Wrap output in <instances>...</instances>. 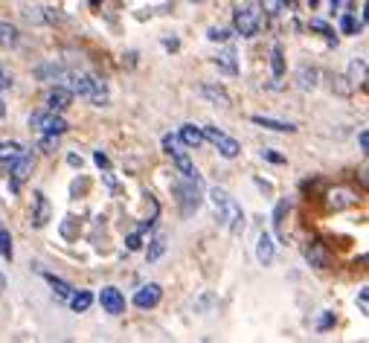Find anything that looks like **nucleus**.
<instances>
[{"label":"nucleus","mask_w":369,"mask_h":343,"mask_svg":"<svg viewBox=\"0 0 369 343\" xmlns=\"http://www.w3.org/2000/svg\"><path fill=\"white\" fill-rule=\"evenodd\" d=\"M0 73H9V70H6V67H3V64H0Z\"/></svg>","instance_id":"obj_46"},{"label":"nucleus","mask_w":369,"mask_h":343,"mask_svg":"<svg viewBox=\"0 0 369 343\" xmlns=\"http://www.w3.org/2000/svg\"><path fill=\"white\" fill-rule=\"evenodd\" d=\"M163 149H166V154L178 157V154H183V152H186V145L181 143V137H178V134H166V137H163Z\"/></svg>","instance_id":"obj_27"},{"label":"nucleus","mask_w":369,"mask_h":343,"mask_svg":"<svg viewBox=\"0 0 369 343\" xmlns=\"http://www.w3.org/2000/svg\"><path fill=\"white\" fill-rule=\"evenodd\" d=\"M288 212H291V204H288V201H279V204L274 207V224H277V230H282Z\"/></svg>","instance_id":"obj_32"},{"label":"nucleus","mask_w":369,"mask_h":343,"mask_svg":"<svg viewBox=\"0 0 369 343\" xmlns=\"http://www.w3.org/2000/svg\"><path fill=\"white\" fill-rule=\"evenodd\" d=\"M35 76L41 81H64V76H67V67H64V64L50 61V64H41V67L35 70Z\"/></svg>","instance_id":"obj_15"},{"label":"nucleus","mask_w":369,"mask_h":343,"mask_svg":"<svg viewBox=\"0 0 369 343\" xmlns=\"http://www.w3.org/2000/svg\"><path fill=\"white\" fill-rule=\"evenodd\" d=\"M73 105V93L67 90V88H61V85H56L50 93H47V111H56V113H64Z\"/></svg>","instance_id":"obj_10"},{"label":"nucleus","mask_w":369,"mask_h":343,"mask_svg":"<svg viewBox=\"0 0 369 343\" xmlns=\"http://www.w3.org/2000/svg\"><path fill=\"white\" fill-rule=\"evenodd\" d=\"M67 163H70V166H79V169H82V157H79V154H70Z\"/></svg>","instance_id":"obj_42"},{"label":"nucleus","mask_w":369,"mask_h":343,"mask_svg":"<svg viewBox=\"0 0 369 343\" xmlns=\"http://www.w3.org/2000/svg\"><path fill=\"white\" fill-rule=\"evenodd\" d=\"M178 137H181V143L186 145V149H198V145H204L206 140H204V131L198 125H183L181 131H178Z\"/></svg>","instance_id":"obj_16"},{"label":"nucleus","mask_w":369,"mask_h":343,"mask_svg":"<svg viewBox=\"0 0 369 343\" xmlns=\"http://www.w3.org/2000/svg\"><path fill=\"white\" fill-rule=\"evenodd\" d=\"M331 323H334V317L331 314H323V320H320V329H329Z\"/></svg>","instance_id":"obj_41"},{"label":"nucleus","mask_w":369,"mask_h":343,"mask_svg":"<svg viewBox=\"0 0 369 343\" xmlns=\"http://www.w3.org/2000/svg\"><path fill=\"white\" fill-rule=\"evenodd\" d=\"M93 160H96V166H99V169H110V160H108L102 152H96V154H93Z\"/></svg>","instance_id":"obj_37"},{"label":"nucleus","mask_w":369,"mask_h":343,"mask_svg":"<svg viewBox=\"0 0 369 343\" xmlns=\"http://www.w3.org/2000/svg\"><path fill=\"white\" fill-rule=\"evenodd\" d=\"M306 259H309V262H311L314 268H326V250L320 248L317 241H311L309 248H306Z\"/></svg>","instance_id":"obj_24"},{"label":"nucleus","mask_w":369,"mask_h":343,"mask_svg":"<svg viewBox=\"0 0 369 343\" xmlns=\"http://www.w3.org/2000/svg\"><path fill=\"white\" fill-rule=\"evenodd\" d=\"M64 85H67V90L73 96H85V99H90L93 105H105L108 102V88L96 73H70L67 70Z\"/></svg>","instance_id":"obj_1"},{"label":"nucleus","mask_w":369,"mask_h":343,"mask_svg":"<svg viewBox=\"0 0 369 343\" xmlns=\"http://www.w3.org/2000/svg\"><path fill=\"white\" fill-rule=\"evenodd\" d=\"M6 288V280H3V273H0V291H3Z\"/></svg>","instance_id":"obj_44"},{"label":"nucleus","mask_w":369,"mask_h":343,"mask_svg":"<svg viewBox=\"0 0 369 343\" xmlns=\"http://www.w3.org/2000/svg\"><path fill=\"white\" fill-rule=\"evenodd\" d=\"M29 125L35 128L38 134H58V137L70 128L67 120H64L61 113H56V111H35V113L29 117Z\"/></svg>","instance_id":"obj_4"},{"label":"nucleus","mask_w":369,"mask_h":343,"mask_svg":"<svg viewBox=\"0 0 369 343\" xmlns=\"http://www.w3.org/2000/svg\"><path fill=\"white\" fill-rule=\"evenodd\" d=\"M311 29H317L323 38H329V41H334V44H338V35H334V29H331L326 21H311Z\"/></svg>","instance_id":"obj_33"},{"label":"nucleus","mask_w":369,"mask_h":343,"mask_svg":"<svg viewBox=\"0 0 369 343\" xmlns=\"http://www.w3.org/2000/svg\"><path fill=\"white\" fill-rule=\"evenodd\" d=\"M160 300H163V288H160L157 282L142 285V288L134 294V305L140 308V312H149V308H154Z\"/></svg>","instance_id":"obj_8"},{"label":"nucleus","mask_w":369,"mask_h":343,"mask_svg":"<svg viewBox=\"0 0 369 343\" xmlns=\"http://www.w3.org/2000/svg\"><path fill=\"white\" fill-rule=\"evenodd\" d=\"M125 244H128V250H137L140 244H142V241H140V233H131V236L125 239Z\"/></svg>","instance_id":"obj_38"},{"label":"nucleus","mask_w":369,"mask_h":343,"mask_svg":"<svg viewBox=\"0 0 369 343\" xmlns=\"http://www.w3.org/2000/svg\"><path fill=\"white\" fill-rule=\"evenodd\" d=\"M265 157H268V160H274V163H282V160H285L282 154H274V152H265Z\"/></svg>","instance_id":"obj_43"},{"label":"nucleus","mask_w":369,"mask_h":343,"mask_svg":"<svg viewBox=\"0 0 369 343\" xmlns=\"http://www.w3.org/2000/svg\"><path fill=\"white\" fill-rule=\"evenodd\" d=\"M358 204V195L349 192V189H331L329 192V207L331 209H349Z\"/></svg>","instance_id":"obj_13"},{"label":"nucleus","mask_w":369,"mask_h":343,"mask_svg":"<svg viewBox=\"0 0 369 343\" xmlns=\"http://www.w3.org/2000/svg\"><path fill=\"white\" fill-rule=\"evenodd\" d=\"M67 300H70V308H73V312H88L90 303H93V294H90V291H79V294L73 291Z\"/></svg>","instance_id":"obj_22"},{"label":"nucleus","mask_w":369,"mask_h":343,"mask_svg":"<svg viewBox=\"0 0 369 343\" xmlns=\"http://www.w3.org/2000/svg\"><path fill=\"white\" fill-rule=\"evenodd\" d=\"M297 85H300L302 90L314 88V85H317V70H314V67H300V73H297Z\"/></svg>","instance_id":"obj_28"},{"label":"nucleus","mask_w":369,"mask_h":343,"mask_svg":"<svg viewBox=\"0 0 369 343\" xmlns=\"http://www.w3.org/2000/svg\"><path fill=\"white\" fill-rule=\"evenodd\" d=\"M24 152H26V149H24L21 143H3V145H0V172H9L12 163L18 160Z\"/></svg>","instance_id":"obj_12"},{"label":"nucleus","mask_w":369,"mask_h":343,"mask_svg":"<svg viewBox=\"0 0 369 343\" xmlns=\"http://www.w3.org/2000/svg\"><path fill=\"white\" fill-rule=\"evenodd\" d=\"M210 195H213V204H215V209H218L221 224L233 227V233L242 230V227H245V221H242V207H238L236 201H230L227 192H221V189H213Z\"/></svg>","instance_id":"obj_3"},{"label":"nucleus","mask_w":369,"mask_h":343,"mask_svg":"<svg viewBox=\"0 0 369 343\" xmlns=\"http://www.w3.org/2000/svg\"><path fill=\"white\" fill-rule=\"evenodd\" d=\"M277 256V244H274V236H270L268 230L259 233V241H256V259H259V265H270Z\"/></svg>","instance_id":"obj_11"},{"label":"nucleus","mask_w":369,"mask_h":343,"mask_svg":"<svg viewBox=\"0 0 369 343\" xmlns=\"http://www.w3.org/2000/svg\"><path fill=\"white\" fill-rule=\"evenodd\" d=\"M215 64H218V67H224L227 73H236V70H238V67H236V53L230 50V47H224V50L215 56Z\"/></svg>","instance_id":"obj_26"},{"label":"nucleus","mask_w":369,"mask_h":343,"mask_svg":"<svg viewBox=\"0 0 369 343\" xmlns=\"http://www.w3.org/2000/svg\"><path fill=\"white\" fill-rule=\"evenodd\" d=\"M53 218V209H50V201L41 189L32 192V224L35 227H47V221Z\"/></svg>","instance_id":"obj_9"},{"label":"nucleus","mask_w":369,"mask_h":343,"mask_svg":"<svg viewBox=\"0 0 369 343\" xmlns=\"http://www.w3.org/2000/svg\"><path fill=\"white\" fill-rule=\"evenodd\" d=\"M270 70H274V79H282L285 76V56H282V47L279 44L270 50Z\"/></svg>","instance_id":"obj_25"},{"label":"nucleus","mask_w":369,"mask_h":343,"mask_svg":"<svg viewBox=\"0 0 369 343\" xmlns=\"http://www.w3.org/2000/svg\"><path fill=\"white\" fill-rule=\"evenodd\" d=\"M358 145H361V152H366V149H369V131H366V128H361V134H358Z\"/></svg>","instance_id":"obj_39"},{"label":"nucleus","mask_w":369,"mask_h":343,"mask_svg":"<svg viewBox=\"0 0 369 343\" xmlns=\"http://www.w3.org/2000/svg\"><path fill=\"white\" fill-rule=\"evenodd\" d=\"M358 305H361V312H366V305H369V291L366 288H361V294H358Z\"/></svg>","instance_id":"obj_40"},{"label":"nucleus","mask_w":369,"mask_h":343,"mask_svg":"<svg viewBox=\"0 0 369 343\" xmlns=\"http://www.w3.org/2000/svg\"><path fill=\"white\" fill-rule=\"evenodd\" d=\"M32 166H35V160H32L26 152H24L18 160L12 163V169L6 172V175H9V192H18V189L24 186V181H26V177L32 175Z\"/></svg>","instance_id":"obj_6"},{"label":"nucleus","mask_w":369,"mask_h":343,"mask_svg":"<svg viewBox=\"0 0 369 343\" xmlns=\"http://www.w3.org/2000/svg\"><path fill=\"white\" fill-rule=\"evenodd\" d=\"M282 3H294V0H282Z\"/></svg>","instance_id":"obj_48"},{"label":"nucleus","mask_w":369,"mask_h":343,"mask_svg":"<svg viewBox=\"0 0 369 343\" xmlns=\"http://www.w3.org/2000/svg\"><path fill=\"white\" fill-rule=\"evenodd\" d=\"M18 41H21V35H18V29H15L12 24H6V21H0V47H18Z\"/></svg>","instance_id":"obj_20"},{"label":"nucleus","mask_w":369,"mask_h":343,"mask_svg":"<svg viewBox=\"0 0 369 343\" xmlns=\"http://www.w3.org/2000/svg\"><path fill=\"white\" fill-rule=\"evenodd\" d=\"M163 250H166V239H163V236H157V239L151 241V248L146 250L149 262H154V259H160V256H163Z\"/></svg>","instance_id":"obj_31"},{"label":"nucleus","mask_w":369,"mask_h":343,"mask_svg":"<svg viewBox=\"0 0 369 343\" xmlns=\"http://www.w3.org/2000/svg\"><path fill=\"white\" fill-rule=\"evenodd\" d=\"M41 149L47 154H53L58 149V134H41Z\"/></svg>","instance_id":"obj_34"},{"label":"nucleus","mask_w":369,"mask_h":343,"mask_svg":"<svg viewBox=\"0 0 369 343\" xmlns=\"http://www.w3.org/2000/svg\"><path fill=\"white\" fill-rule=\"evenodd\" d=\"M174 166H178V172H181L183 177H192V181H201V177H198V169L192 166V160H189V154H186V152L174 157Z\"/></svg>","instance_id":"obj_23"},{"label":"nucleus","mask_w":369,"mask_h":343,"mask_svg":"<svg viewBox=\"0 0 369 343\" xmlns=\"http://www.w3.org/2000/svg\"><path fill=\"white\" fill-rule=\"evenodd\" d=\"M44 280H47V282H50V288H53V291L58 294V297H61V300H67V297H70V294H73V285H70V282H64V280H61V276H56V273H44Z\"/></svg>","instance_id":"obj_21"},{"label":"nucleus","mask_w":369,"mask_h":343,"mask_svg":"<svg viewBox=\"0 0 369 343\" xmlns=\"http://www.w3.org/2000/svg\"><path fill=\"white\" fill-rule=\"evenodd\" d=\"M174 195H178V204L183 216H192L201 207V181H192V177H183V181L174 186Z\"/></svg>","instance_id":"obj_5"},{"label":"nucleus","mask_w":369,"mask_h":343,"mask_svg":"<svg viewBox=\"0 0 369 343\" xmlns=\"http://www.w3.org/2000/svg\"><path fill=\"white\" fill-rule=\"evenodd\" d=\"M0 256L12 259V236L6 230H0Z\"/></svg>","instance_id":"obj_35"},{"label":"nucleus","mask_w":369,"mask_h":343,"mask_svg":"<svg viewBox=\"0 0 369 343\" xmlns=\"http://www.w3.org/2000/svg\"><path fill=\"white\" fill-rule=\"evenodd\" d=\"M201 93L206 96V99H210L213 105H221V108H230V93L224 90L221 85H204L201 88Z\"/></svg>","instance_id":"obj_17"},{"label":"nucleus","mask_w":369,"mask_h":343,"mask_svg":"<svg viewBox=\"0 0 369 343\" xmlns=\"http://www.w3.org/2000/svg\"><path fill=\"white\" fill-rule=\"evenodd\" d=\"M349 81L355 88H366V61L363 58H352L349 61Z\"/></svg>","instance_id":"obj_18"},{"label":"nucleus","mask_w":369,"mask_h":343,"mask_svg":"<svg viewBox=\"0 0 369 343\" xmlns=\"http://www.w3.org/2000/svg\"><path fill=\"white\" fill-rule=\"evenodd\" d=\"M0 117H3V102H0Z\"/></svg>","instance_id":"obj_47"},{"label":"nucleus","mask_w":369,"mask_h":343,"mask_svg":"<svg viewBox=\"0 0 369 343\" xmlns=\"http://www.w3.org/2000/svg\"><path fill=\"white\" fill-rule=\"evenodd\" d=\"M230 35H233L230 29H210V35H206V38H210V41H227Z\"/></svg>","instance_id":"obj_36"},{"label":"nucleus","mask_w":369,"mask_h":343,"mask_svg":"<svg viewBox=\"0 0 369 343\" xmlns=\"http://www.w3.org/2000/svg\"><path fill=\"white\" fill-rule=\"evenodd\" d=\"M102 3V0H90V6H99Z\"/></svg>","instance_id":"obj_45"},{"label":"nucleus","mask_w":369,"mask_h":343,"mask_svg":"<svg viewBox=\"0 0 369 343\" xmlns=\"http://www.w3.org/2000/svg\"><path fill=\"white\" fill-rule=\"evenodd\" d=\"M262 29V9L256 0H236L233 9V32H238L242 38H253Z\"/></svg>","instance_id":"obj_2"},{"label":"nucleus","mask_w":369,"mask_h":343,"mask_svg":"<svg viewBox=\"0 0 369 343\" xmlns=\"http://www.w3.org/2000/svg\"><path fill=\"white\" fill-rule=\"evenodd\" d=\"M259 128H268V131H279V134H294L297 125L291 122H282V120H270V117H262V113H256V117H250Z\"/></svg>","instance_id":"obj_14"},{"label":"nucleus","mask_w":369,"mask_h":343,"mask_svg":"<svg viewBox=\"0 0 369 343\" xmlns=\"http://www.w3.org/2000/svg\"><path fill=\"white\" fill-rule=\"evenodd\" d=\"M192 3H204V0H192Z\"/></svg>","instance_id":"obj_49"},{"label":"nucleus","mask_w":369,"mask_h":343,"mask_svg":"<svg viewBox=\"0 0 369 343\" xmlns=\"http://www.w3.org/2000/svg\"><path fill=\"white\" fill-rule=\"evenodd\" d=\"M99 305H102V312L114 314V317L125 314V297H122V291L114 288V285H105L99 291Z\"/></svg>","instance_id":"obj_7"},{"label":"nucleus","mask_w":369,"mask_h":343,"mask_svg":"<svg viewBox=\"0 0 369 343\" xmlns=\"http://www.w3.org/2000/svg\"><path fill=\"white\" fill-rule=\"evenodd\" d=\"M256 3H259V9H262L265 15H270V18H277V15L285 9L282 0H256Z\"/></svg>","instance_id":"obj_29"},{"label":"nucleus","mask_w":369,"mask_h":343,"mask_svg":"<svg viewBox=\"0 0 369 343\" xmlns=\"http://www.w3.org/2000/svg\"><path fill=\"white\" fill-rule=\"evenodd\" d=\"M341 29L346 32V35H358V32L363 29V21H355L352 15H343V18H341Z\"/></svg>","instance_id":"obj_30"},{"label":"nucleus","mask_w":369,"mask_h":343,"mask_svg":"<svg viewBox=\"0 0 369 343\" xmlns=\"http://www.w3.org/2000/svg\"><path fill=\"white\" fill-rule=\"evenodd\" d=\"M215 149H218V154L221 157H227V160H233V157H238V152H242V145H238L233 137H227V134H221V140L215 143Z\"/></svg>","instance_id":"obj_19"}]
</instances>
